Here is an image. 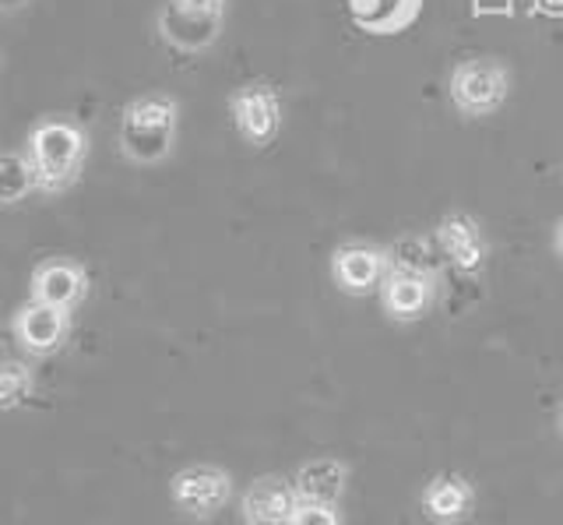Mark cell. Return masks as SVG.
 <instances>
[{
  "instance_id": "cell-2",
  "label": "cell",
  "mask_w": 563,
  "mask_h": 525,
  "mask_svg": "<svg viewBox=\"0 0 563 525\" xmlns=\"http://www.w3.org/2000/svg\"><path fill=\"white\" fill-rule=\"evenodd\" d=\"M88 138L70 120H40L29 134V160L35 166V184L46 195L70 187L85 166Z\"/></svg>"
},
{
  "instance_id": "cell-6",
  "label": "cell",
  "mask_w": 563,
  "mask_h": 525,
  "mask_svg": "<svg viewBox=\"0 0 563 525\" xmlns=\"http://www.w3.org/2000/svg\"><path fill=\"white\" fill-rule=\"evenodd\" d=\"M169 497L190 518H216L233 501V472L211 462L187 466L169 480Z\"/></svg>"
},
{
  "instance_id": "cell-21",
  "label": "cell",
  "mask_w": 563,
  "mask_h": 525,
  "mask_svg": "<svg viewBox=\"0 0 563 525\" xmlns=\"http://www.w3.org/2000/svg\"><path fill=\"white\" fill-rule=\"evenodd\" d=\"M556 430H560V441H563V402H560V409H556Z\"/></svg>"
},
{
  "instance_id": "cell-19",
  "label": "cell",
  "mask_w": 563,
  "mask_h": 525,
  "mask_svg": "<svg viewBox=\"0 0 563 525\" xmlns=\"http://www.w3.org/2000/svg\"><path fill=\"white\" fill-rule=\"evenodd\" d=\"M289 525H345V515L339 504H317V501H299Z\"/></svg>"
},
{
  "instance_id": "cell-17",
  "label": "cell",
  "mask_w": 563,
  "mask_h": 525,
  "mask_svg": "<svg viewBox=\"0 0 563 525\" xmlns=\"http://www.w3.org/2000/svg\"><path fill=\"white\" fill-rule=\"evenodd\" d=\"M35 187L40 184H35V166L29 155H18V152L0 155V205L25 201Z\"/></svg>"
},
{
  "instance_id": "cell-13",
  "label": "cell",
  "mask_w": 563,
  "mask_h": 525,
  "mask_svg": "<svg viewBox=\"0 0 563 525\" xmlns=\"http://www.w3.org/2000/svg\"><path fill=\"white\" fill-rule=\"evenodd\" d=\"M349 480L352 466L345 459H334V455H317V459H307L292 472L296 497L317 504H342L349 494Z\"/></svg>"
},
{
  "instance_id": "cell-3",
  "label": "cell",
  "mask_w": 563,
  "mask_h": 525,
  "mask_svg": "<svg viewBox=\"0 0 563 525\" xmlns=\"http://www.w3.org/2000/svg\"><path fill=\"white\" fill-rule=\"evenodd\" d=\"M448 96L465 120L493 117L510 96V67L497 57L457 61L448 75Z\"/></svg>"
},
{
  "instance_id": "cell-11",
  "label": "cell",
  "mask_w": 563,
  "mask_h": 525,
  "mask_svg": "<svg viewBox=\"0 0 563 525\" xmlns=\"http://www.w3.org/2000/svg\"><path fill=\"white\" fill-rule=\"evenodd\" d=\"M296 504H299V497H296L292 477L268 472V477H257L243 490L240 515L246 525H289Z\"/></svg>"
},
{
  "instance_id": "cell-15",
  "label": "cell",
  "mask_w": 563,
  "mask_h": 525,
  "mask_svg": "<svg viewBox=\"0 0 563 525\" xmlns=\"http://www.w3.org/2000/svg\"><path fill=\"white\" fill-rule=\"evenodd\" d=\"M419 11V0H352V19L363 32H398Z\"/></svg>"
},
{
  "instance_id": "cell-10",
  "label": "cell",
  "mask_w": 563,
  "mask_h": 525,
  "mask_svg": "<svg viewBox=\"0 0 563 525\" xmlns=\"http://www.w3.org/2000/svg\"><path fill=\"white\" fill-rule=\"evenodd\" d=\"M419 512L433 525H462L475 515V486L462 472H437L419 490Z\"/></svg>"
},
{
  "instance_id": "cell-14",
  "label": "cell",
  "mask_w": 563,
  "mask_h": 525,
  "mask_svg": "<svg viewBox=\"0 0 563 525\" xmlns=\"http://www.w3.org/2000/svg\"><path fill=\"white\" fill-rule=\"evenodd\" d=\"M88 293V275L81 265L67 258H53L43 261L40 269L32 272V300L49 304V307H64L75 310Z\"/></svg>"
},
{
  "instance_id": "cell-8",
  "label": "cell",
  "mask_w": 563,
  "mask_h": 525,
  "mask_svg": "<svg viewBox=\"0 0 563 525\" xmlns=\"http://www.w3.org/2000/svg\"><path fill=\"white\" fill-rule=\"evenodd\" d=\"M331 283L345 296H374L387 275V248L369 240H345L331 251Z\"/></svg>"
},
{
  "instance_id": "cell-1",
  "label": "cell",
  "mask_w": 563,
  "mask_h": 525,
  "mask_svg": "<svg viewBox=\"0 0 563 525\" xmlns=\"http://www.w3.org/2000/svg\"><path fill=\"white\" fill-rule=\"evenodd\" d=\"M180 128V107L163 92L131 99L120 113V152L137 166H155L169 160Z\"/></svg>"
},
{
  "instance_id": "cell-9",
  "label": "cell",
  "mask_w": 563,
  "mask_h": 525,
  "mask_svg": "<svg viewBox=\"0 0 563 525\" xmlns=\"http://www.w3.org/2000/svg\"><path fill=\"white\" fill-rule=\"evenodd\" d=\"M377 300H380V310L387 314V321L416 325V321L427 318V314L433 310V304H437V278L387 269Z\"/></svg>"
},
{
  "instance_id": "cell-20",
  "label": "cell",
  "mask_w": 563,
  "mask_h": 525,
  "mask_svg": "<svg viewBox=\"0 0 563 525\" xmlns=\"http://www.w3.org/2000/svg\"><path fill=\"white\" fill-rule=\"evenodd\" d=\"M553 251H556V258L563 261V216H560L556 226H553Z\"/></svg>"
},
{
  "instance_id": "cell-7",
  "label": "cell",
  "mask_w": 563,
  "mask_h": 525,
  "mask_svg": "<svg viewBox=\"0 0 563 525\" xmlns=\"http://www.w3.org/2000/svg\"><path fill=\"white\" fill-rule=\"evenodd\" d=\"M433 240L440 248V258H444L457 275L475 278L489 265V240H486L483 222L472 212H462V208H457V212L440 216Z\"/></svg>"
},
{
  "instance_id": "cell-4",
  "label": "cell",
  "mask_w": 563,
  "mask_h": 525,
  "mask_svg": "<svg viewBox=\"0 0 563 525\" xmlns=\"http://www.w3.org/2000/svg\"><path fill=\"white\" fill-rule=\"evenodd\" d=\"M155 25L166 46L180 54H201L222 36L225 0H166Z\"/></svg>"
},
{
  "instance_id": "cell-12",
  "label": "cell",
  "mask_w": 563,
  "mask_h": 525,
  "mask_svg": "<svg viewBox=\"0 0 563 525\" xmlns=\"http://www.w3.org/2000/svg\"><path fill=\"white\" fill-rule=\"evenodd\" d=\"M11 328H14L18 342H22V349H29V353H35V357H46V353H57V349L67 342L70 310L29 300L22 310L14 314Z\"/></svg>"
},
{
  "instance_id": "cell-5",
  "label": "cell",
  "mask_w": 563,
  "mask_h": 525,
  "mask_svg": "<svg viewBox=\"0 0 563 525\" xmlns=\"http://www.w3.org/2000/svg\"><path fill=\"white\" fill-rule=\"evenodd\" d=\"M229 113L246 145L264 149L272 145L282 131V96L268 78L243 81L240 89L229 96Z\"/></svg>"
},
{
  "instance_id": "cell-16",
  "label": "cell",
  "mask_w": 563,
  "mask_h": 525,
  "mask_svg": "<svg viewBox=\"0 0 563 525\" xmlns=\"http://www.w3.org/2000/svg\"><path fill=\"white\" fill-rule=\"evenodd\" d=\"M437 240L430 243L419 233H405L398 240L387 243V265L398 272H416V275H433L440 278V254Z\"/></svg>"
},
{
  "instance_id": "cell-18",
  "label": "cell",
  "mask_w": 563,
  "mask_h": 525,
  "mask_svg": "<svg viewBox=\"0 0 563 525\" xmlns=\"http://www.w3.org/2000/svg\"><path fill=\"white\" fill-rule=\"evenodd\" d=\"M32 384L35 381L25 363H18V360L0 363V413L22 406V402L32 395Z\"/></svg>"
}]
</instances>
